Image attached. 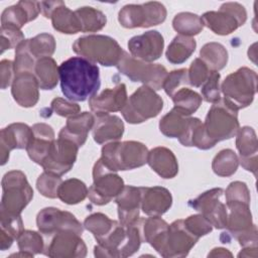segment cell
Instances as JSON below:
<instances>
[{"instance_id":"obj_1","label":"cell","mask_w":258,"mask_h":258,"mask_svg":"<svg viewBox=\"0 0 258 258\" xmlns=\"http://www.w3.org/2000/svg\"><path fill=\"white\" fill-rule=\"evenodd\" d=\"M60 90L69 101L84 102L100 89V70L94 62L73 56L58 66Z\"/></svg>"},{"instance_id":"obj_2","label":"cell","mask_w":258,"mask_h":258,"mask_svg":"<svg viewBox=\"0 0 258 258\" xmlns=\"http://www.w3.org/2000/svg\"><path fill=\"white\" fill-rule=\"evenodd\" d=\"M148 149L138 141H113L105 144L101 160L112 171L130 170L147 163Z\"/></svg>"},{"instance_id":"obj_3","label":"cell","mask_w":258,"mask_h":258,"mask_svg":"<svg viewBox=\"0 0 258 258\" xmlns=\"http://www.w3.org/2000/svg\"><path fill=\"white\" fill-rule=\"evenodd\" d=\"M73 50L80 56L104 67L117 66L124 52L114 38L101 34L79 37L73 43Z\"/></svg>"},{"instance_id":"obj_4","label":"cell","mask_w":258,"mask_h":258,"mask_svg":"<svg viewBox=\"0 0 258 258\" xmlns=\"http://www.w3.org/2000/svg\"><path fill=\"white\" fill-rule=\"evenodd\" d=\"M0 215L21 216V212L33 198V189L25 174L20 170H11L4 174L2 181Z\"/></svg>"},{"instance_id":"obj_5","label":"cell","mask_w":258,"mask_h":258,"mask_svg":"<svg viewBox=\"0 0 258 258\" xmlns=\"http://www.w3.org/2000/svg\"><path fill=\"white\" fill-rule=\"evenodd\" d=\"M257 74L242 67L228 75L221 85L224 100L235 110L250 106L257 92Z\"/></svg>"},{"instance_id":"obj_6","label":"cell","mask_w":258,"mask_h":258,"mask_svg":"<svg viewBox=\"0 0 258 258\" xmlns=\"http://www.w3.org/2000/svg\"><path fill=\"white\" fill-rule=\"evenodd\" d=\"M162 108V98L151 88L141 86L128 98L121 113L129 124H140L156 117Z\"/></svg>"},{"instance_id":"obj_7","label":"cell","mask_w":258,"mask_h":258,"mask_svg":"<svg viewBox=\"0 0 258 258\" xmlns=\"http://www.w3.org/2000/svg\"><path fill=\"white\" fill-rule=\"evenodd\" d=\"M204 127L208 136L216 143L231 139L240 128L237 110L221 98L209 110Z\"/></svg>"},{"instance_id":"obj_8","label":"cell","mask_w":258,"mask_h":258,"mask_svg":"<svg viewBox=\"0 0 258 258\" xmlns=\"http://www.w3.org/2000/svg\"><path fill=\"white\" fill-rule=\"evenodd\" d=\"M116 68L131 82L142 83L143 86H147L154 91L162 89L163 82L168 74L162 64L136 59L125 50Z\"/></svg>"},{"instance_id":"obj_9","label":"cell","mask_w":258,"mask_h":258,"mask_svg":"<svg viewBox=\"0 0 258 258\" xmlns=\"http://www.w3.org/2000/svg\"><path fill=\"white\" fill-rule=\"evenodd\" d=\"M124 181L115 172L108 169L101 158L93 167V184L89 187V200L97 206L110 203L123 189Z\"/></svg>"},{"instance_id":"obj_10","label":"cell","mask_w":258,"mask_h":258,"mask_svg":"<svg viewBox=\"0 0 258 258\" xmlns=\"http://www.w3.org/2000/svg\"><path fill=\"white\" fill-rule=\"evenodd\" d=\"M166 14L165 6L160 2L128 4L119 11L118 21L125 28H146L162 23Z\"/></svg>"},{"instance_id":"obj_11","label":"cell","mask_w":258,"mask_h":258,"mask_svg":"<svg viewBox=\"0 0 258 258\" xmlns=\"http://www.w3.org/2000/svg\"><path fill=\"white\" fill-rule=\"evenodd\" d=\"M204 26L219 35H228L242 26L247 20V12L237 2H227L218 11H208L201 17Z\"/></svg>"},{"instance_id":"obj_12","label":"cell","mask_w":258,"mask_h":258,"mask_svg":"<svg viewBox=\"0 0 258 258\" xmlns=\"http://www.w3.org/2000/svg\"><path fill=\"white\" fill-rule=\"evenodd\" d=\"M36 226L44 238L67 231L75 232L79 235L84 232V225L72 213L52 207L44 208L38 212Z\"/></svg>"},{"instance_id":"obj_13","label":"cell","mask_w":258,"mask_h":258,"mask_svg":"<svg viewBox=\"0 0 258 258\" xmlns=\"http://www.w3.org/2000/svg\"><path fill=\"white\" fill-rule=\"evenodd\" d=\"M79 147L72 139L58 135V138L52 142L48 154L41 164L42 168L44 171L58 176L63 175L74 166Z\"/></svg>"},{"instance_id":"obj_14","label":"cell","mask_w":258,"mask_h":258,"mask_svg":"<svg viewBox=\"0 0 258 258\" xmlns=\"http://www.w3.org/2000/svg\"><path fill=\"white\" fill-rule=\"evenodd\" d=\"M223 197L224 189L215 187L188 201V206L203 215L216 229H225L228 211Z\"/></svg>"},{"instance_id":"obj_15","label":"cell","mask_w":258,"mask_h":258,"mask_svg":"<svg viewBox=\"0 0 258 258\" xmlns=\"http://www.w3.org/2000/svg\"><path fill=\"white\" fill-rule=\"evenodd\" d=\"M44 238V237H43ZM43 254L51 258H83L87 255V246L81 235L75 232H60L44 238Z\"/></svg>"},{"instance_id":"obj_16","label":"cell","mask_w":258,"mask_h":258,"mask_svg":"<svg viewBox=\"0 0 258 258\" xmlns=\"http://www.w3.org/2000/svg\"><path fill=\"white\" fill-rule=\"evenodd\" d=\"M198 241L199 238L185 228L183 220H176L169 225L164 243L158 254L164 258L185 257Z\"/></svg>"},{"instance_id":"obj_17","label":"cell","mask_w":258,"mask_h":258,"mask_svg":"<svg viewBox=\"0 0 258 258\" xmlns=\"http://www.w3.org/2000/svg\"><path fill=\"white\" fill-rule=\"evenodd\" d=\"M127 46L130 55L134 58L145 62H152L161 56L164 39L157 30H149L143 34L131 37L128 40Z\"/></svg>"},{"instance_id":"obj_18","label":"cell","mask_w":258,"mask_h":258,"mask_svg":"<svg viewBox=\"0 0 258 258\" xmlns=\"http://www.w3.org/2000/svg\"><path fill=\"white\" fill-rule=\"evenodd\" d=\"M31 127L24 123H12L0 132V160L4 165L9 159V153L13 149H26L32 138Z\"/></svg>"},{"instance_id":"obj_19","label":"cell","mask_w":258,"mask_h":258,"mask_svg":"<svg viewBox=\"0 0 258 258\" xmlns=\"http://www.w3.org/2000/svg\"><path fill=\"white\" fill-rule=\"evenodd\" d=\"M128 100L125 84L107 88L89 99V106L95 116L121 111Z\"/></svg>"},{"instance_id":"obj_20","label":"cell","mask_w":258,"mask_h":258,"mask_svg":"<svg viewBox=\"0 0 258 258\" xmlns=\"http://www.w3.org/2000/svg\"><path fill=\"white\" fill-rule=\"evenodd\" d=\"M236 137V147L239 151V163L248 171L257 176L258 143L254 129L249 126L239 128Z\"/></svg>"},{"instance_id":"obj_21","label":"cell","mask_w":258,"mask_h":258,"mask_svg":"<svg viewBox=\"0 0 258 258\" xmlns=\"http://www.w3.org/2000/svg\"><path fill=\"white\" fill-rule=\"evenodd\" d=\"M117 204L119 222L123 226L134 224L139 220L141 209L140 187L124 185L123 189L115 198Z\"/></svg>"},{"instance_id":"obj_22","label":"cell","mask_w":258,"mask_h":258,"mask_svg":"<svg viewBox=\"0 0 258 258\" xmlns=\"http://www.w3.org/2000/svg\"><path fill=\"white\" fill-rule=\"evenodd\" d=\"M39 85L32 73L16 74L11 85V94L14 101L21 107L30 108L36 105L39 99Z\"/></svg>"},{"instance_id":"obj_23","label":"cell","mask_w":258,"mask_h":258,"mask_svg":"<svg viewBox=\"0 0 258 258\" xmlns=\"http://www.w3.org/2000/svg\"><path fill=\"white\" fill-rule=\"evenodd\" d=\"M141 210L150 217H159L172 205L170 191L162 186H141Z\"/></svg>"},{"instance_id":"obj_24","label":"cell","mask_w":258,"mask_h":258,"mask_svg":"<svg viewBox=\"0 0 258 258\" xmlns=\"http://www.w3.org/2000/svg\"><path fill=\"white\" fill-rule=\"evenodd\" d=\"M32 138L26 147L29 158L41 165L46 158L54 139V131L48 124L36 123L32 127Z\"/></svg>"},{"instance_id":"obj_25","label":"cell","mask_w":258,"mask_h":258,"mask_svg":"<svg viewBox=\"0 0 258 258\" xmlns=\"http://www.w3.org/2000/svg\"><path fill=\"white\" fill-rule=\"evenodd\" d=\"M39 12V2L19 1L17 4L4 9L1 15V26L20 29L27 22L34 20Z\"/></svg>"},{"instance_id":"obj_26","label":"cell","mask_w":258,"mask_h":258,"mask_svg":"<svg viewBox=\"0 0 258 258\" xmlns=\"http://www.w3.org/2000/svg\"><path fill=\"white\" fill-rule=\"evenodd\" d=\"M93 138L98 144L118 141L124 133V123L116 115L95 116Z\"/></svg>"},{"instance_id":"obj_27","label":"cell","mask_w":258,"mask_h":258,"mask_svg":"<svg viewBox=\"0 0 258 258\" xmlns=\"http://www.w3.org/2000/svg\"><path fill=\"white\" fill-rule=\"evenodd\" d=\"M148 165L162 178H173L178 172V163L174 153L163 146L148 151Z\"/></svg>"},{"instance_id":"obj_28","label":"cell","mask_w":258,"mask_h":258,"mask_svg":"<svg viewBox=\"0 0 258 258\" xmlns=\"http://www.w3.org/2000/svg\"><path fill=\"white\" fill-rule=\"evenodd\" d=\"M94 123L95 116L92 113H80L68 119L66 126L60 129L58 135L72 139L81 147L85 144L88 133L91 129H93Z\"/></svg>"},{"instance_id":"obj_29","label":"cell","mask_w":258,"mask_h":258,"mask_svg":"<svg viewBox=\"0 0 258 258\" xmlns=\"http://www.w3.org/2000/svg\"><path fill=\"white\" fill-rule=\"evenodd\" d=\"M142 241L148 243L157 253L160 252L164 243L169 225L159 217L141 218Z\"/></svg>"},{"instance_id":"obj_30","label":"cell","mask_w":258,"mask_h":258,"mask_svg":"<svg viewBox=\"0 0 258 258\" xmlns=\"http://www.w3.org/2000/svg\"><path fill=\"white\" fill-rule=\"evenodd\" d=\"M190 118L173 108L160 119L159 130L164 136L177 138L180 141L188 130Z\"/></svg>"},{"instance_id":"obj_31","label":"cell","mask_w":258,"mask_h":258,"mask_svg":"<svg viewBox=\"0 0 258 258\" xmlns=\"http://www.w3.org/2000/svg\"><path fill=\"white\" fill-rule=\"evenodd\" d=\"M52 27L64 34H75L82 31V26L78 15L75 11L69 9L62 2L59 6L55 8L51 16Z\"/></svg>"},{"instance_id":"obj_32","label":"cell","mask_w":258,"mask_h":258,"mask_svg":"<svg viewBox=\"0 0 258 258\" xmlns=\"http://www.w3.org/2000/svg\"><path fill=\"white\" fill-rule=\"evenodd\" d=\"M119 224V221L111 220L102 213H95L85 219L84 228L93 234L99 244L106 240Z\"/></svg>"},{"instance_id":"obj_33","label":"cell","mask_w":258,"mask_h":258,"mask_svg":"<svg viewBox=\"0 0 258 258\" xmlns=\"http://www.w3.org/2000/svg\"><path fill=\"white\" fill-rule=\"evenodd\" d=\"M33 74L41 90H52L59 81L58 67L51 56L37 59Z\"/></svg>"},{"instance_id":"obj_34","label":"cell","mask_w":258,"mask_h":258,"mask_svg":"<svg viewBox=\"0 0 258 258\" xmlns=\"http://www.w3.org/2000/svg\"><path fill=\"white\" fill-rule=\"evenodd\" d=\"M196 46L195 38L178 34L172 39L166 49V59L173 64L182 63L194 53Z\"/></svg>"},{"instance_id":"obj_35","label":"cell","mask_w":258,"mask_h":258,"mask_svg":"<svg viewBox=\"0 0 258 258\" xmlns=\"http://www.w3.org/2000/svg\"><path fill=\"white\" fill-rule=\"evenodd\" d=\"M179 142L183 146H195L202 150L213 148L217 144L208 136L204 127V123L199 118L195 117L190 118L188 130Z\"/></svg>"},{"instance_id":"obj_36","label":"cell","mask_w":258,"mask_h":258,"mask_svg":"<svg viewBox=\"0 0 258 258\" xmlns=\"http://www.w3.org/2000/svg\"><path fill=\"white\" fill-rule=\"evenodd\" d=\"M200 58L211 71L219 72L227 66L228 51L219 42H208L201 48Z\"/></svg>"},{"instance_id":"obj_37","label":"cell","mask_w":258,"mask_h":258,"mask_svg":"<svg viewBox=\"0 0 258 258\" xmlns=\"http://www.w3.org/2000/svg\"><path fill=\"white\" fill-rule=\"evenodd\" d=\"M0 249L2 251L11 247L13 241L22 233L23 222L21 216L0 215Z\"/></svg>"},{"instance_id":"obj_38","label":"cell","mask_w":258,"mask_h":258,"mask_svg":"<svg viewBox=\"0 0 258 258\" xmlns=\"http://www.w3.org/2000/svg\"><path fill=\"white\" fill-rule=\"evenodd\" d=\"M88 187L84 181L78 178H69L61 182L57 198L67 205H77L88 197Z\"/></svg>"},{"instance_id":"obj_39","label":"cell","mask_w":258,"mask_h":258,"mask_svg":"<svg viewBox=\"0 0 258 258\" xmlns=\"http://www.w3.org/2000/svg\"><path fill=\"white\" fill-rule=\"evenodd\" d=\"M75 12L79 17L82 26V32H96L106 26V15L94 7H80L75 10Z\"/></svg>"},{"instance_id":"obj_40","label":"cell","mask_w":258,"mask_h":258,"mask_svg":"<svg viewBox=\"0 0 258 258\" xmlns=\"http://www.w3.org/2000/svg\"><path fill=\"white\" fill-rule=\"evenodd\" d=\"M171 99L174 104L173 108L186 116L194 114L200 108L203 101L199 93L187 87L181 88L175 92Z\"/></svg>"},{"instance_id":"obj_41","label":"cell","mask_w":258,"mask_h":258,"mask_svg":"<svg viewBox=\"0 0 258 258\" xmlns=\"http://www.w3.org/2000/svg\"><path fill=\"white\" fill-rule=\"evenodd\" d=\"M172 27L179 33V35L191 37L202 32L204 23L202 18L195 13L180 12L174 16L172 20Z\"/></svg>"},{"instance_id":"obj_42","label":"cell","mask_w":258,"mask_h":258,"mask_svg":"<svg viewBox=\"0 0 258 258\" xmlns=\"http://www.w3.org/2000/svg\"><path fill=\"white\" fill-rule=\"evenodd\" d=\"M239 166V157L232 149L221 150L213 159V171L222 177L233 175Z\"/></svg>"},{"instance_id":"obj_43","label":"cell","mask_w":258,"mask_h":258,"mask_svg":"<svg viewBox=\"0 0 258 258\" xmlns=\"http://www.w3.org/2000/svg\"><path fill=\"white\" fill-rule=\"evenodd\" d=\"M28 48L32 56L37 60L41 57L51 56L55 50V39L49 33H40L27 39Z\"/></svg>"},{"instance_id":"obj_44","label":"cell","mask_w":258,"mask_h":258,"mask_svg":"<svg viewBox=\"0 0 258 258\" xmlns=\"http://www.w3.org/2000/svg\"><path fill=\"white\" fill-rule=\"evenodd\" d=\"M17 245L19 251H23L34 256L35 254H43L45 241L40 232L23 230L17 238Z\"/></svg>"},{"instance_id":"obj_45","label":"cell","mask_w":258,"mask_h":258,"mask_svg":"<svg viewBox=\"0 0 258 258\" xmlns=\"http://www.w3.org/2000/svg\"><path fill=\"white\" fill-rule=\"evenodd\" d=\"M36 59L32 56L28 48V41L24 39L21 41L15 49L14 58V70L15 74L20 73H34Z\"/></svg>"},{"instance_id":"obj_46","label":"cell","mask_w":258,"mask_h":258,"mask_svg":"<svg viewBox=\"0 0 258 258\" xmlns=\"http://www.w3.org/2000/svg\"><path fill=\"white\" fill-rule=\"evenodd\" d=\"M62 180L60 176L44 171L38 176L36 180V188L43 197L48 199H55L57 198L58 188Z\"/></svg>"},{"instance_id":"obj_47","label":"cell","mask_w":258,"mask_h":258,"mask_svg":"<svg viewBox=\"0 0 258 258\" xmlns=\"http://www.w3.org/2000/svg\"><path fill=\"white\" fill-rule=\"evenodd\" d=\"M188 74L186 69H179L170 72L167 74L164 82L162 89L166 93L167 96L170 98L174 95L175 92L180 90L181 88H184L188 86Z\"/></svg>"},{"instance_id":"obj_48","label":"cell","mask_w":258,"mask_h":258,"mask_svg":"<svg viewBox=\"0 0 258 258\" xmlns=\"http://www.w3.org/2000/svg\"><path fill=\"white\" fill-rule=\"evenodd\" d=\"M220 74L219 72L212 71L208 80L201 87L202 99L208 103H216L221 99V87H220Z\"/></svg>"},{"instance_id":"obj_49","label":"cell","mask_w":258,"mask_h":258,"mask_svg":"<svg viewBox=\"0 0 258 258\" xmlns=\"http://www.w3.org/2000/svg\"><path fill=\"white\" fill-rule=\"evenodd\" d=\"M211 72L212 71L200 57L195 58L190 63L189 69L187 70L189 86H192L195 88H201L208 80Z\"/></svg>"},{"instance_id":"obj_50","label":"cell","mask_w":258,"mask_h":258,"mask_svg":"<svg viewBox=\"0 0 258 258\" xmlns=\"http://www.w3.org/2000/svg\"><path fill=\"white\" fill-rule=\"evenodd\" d=\"M185 228L197 238H201L212 232V224L201 214L191 215L183 220Z\"/></svg>"},{"instance_id":"obj_51","label":"cell","mask_w":258,"mask_h":258,"mask_svg":"<svg viewBox=\"0 0 258 258\" xmlns=\"http://www.w3.org/2000/svg\"><path fill=\"white\" fill-rule=\"evenodd\" d=\"M226 203L229 202H241L250 204V191L245 182L233 181L224 191Z\"/></svg>"},{"instance_id":"obj_52","label":"cell","mask_w":258,"mask_h":258,"mask_svg":"<svg viewBox=\"0 0 258 258\" xmlns=\"http://www.w3.org/2000/svg\"><path fill=\"white\" fill-rule=\"evenodd\" d=\"M1 33V53L7 49L16 48L18 44L24 40V35L20 29L14 27H2Z\"/></svg>"},{"instance_id":"obj_53","label":"cell","mask_w":258,"mask_h":258,"mask_svg":"<svg viewBox=\"0 0 258 258\" xmlns=\"http://www.w3.org/2000/svg\"><path fill=\"white\" fill-rule=\"evenodd\" d=\"M50 111L54 112L58 116L69 119L80 114L81 107L72 101L62 98H54L50 103Z\"/></svg>"},{"instance_id":"obj_54","label":"cell","mask_w":258,"mask_h":258,"mask_svg":"<svg viewBox=\"0 0 258 258\" xmlns=\"http://www.w3.org/2000/svg\"><path fill=\"white\" fill-rule=\"evenodd\" d=\"M0 75H1V89L5 90L12 85L15 78L14 62L9 59H3L0 62Z\"/></svg>"},{"instance_id":"obj_55","label":"cell","mask_w":258,"mask_h":258,"mask_svg":"<svg viewBox=\"0 0 258 258\" xmlns=\"http://www.w3.org/2000/svg\"><path fill=\"white\" fill-rule=\"evenodd\" d=\"M62 3V1H41L39 2V9L40 13L45 17L49 18L52 14V12L55 10L57 6H59Z\"/></svg>"},{"instance_id":"obj_56","label":"cell","mask_w":258,"mask_h":258,"mask_svg":"<svg viewBox=\"0 0 258 258\" xmlns=\"http://www.w3.org/2000/svg\"><path fill=\"white\" fill-rule=\"evenodd\" d=\"M233 254L225 248H215L209 254L208 257H232Z\"/></svg>"},{"instance_id":"obj_57","label":"cell","mask_w":258,"mask_h":258,"mask_svg":"<svg viewBox=\"0 0 258 258\" xmlns=\"http://www.w3.org/2000/svg\"><path fill=\"white\" fill-rule=\"evenodd\" d=\"M238 257H257V246L256 247H244L243 250L238 254Z\"/></svg>"}]
</instances>
